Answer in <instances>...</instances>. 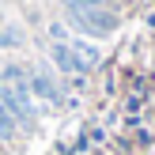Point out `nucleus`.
<instances>
[{"mask_svg": "<svg viewBox=\"0 0 155 155\" xmlns=\"http://www.w3.org/2000/svg\"><path fill=\"white\" fill-rule=\"evenodd\" d=\"M27 91H30V95H38V98H45V102H61V91L53 87V80H49V76H42V72L27 76Z\"/></svg>", "mask_w": 155, "mask_h": 155, "instance_id": "nucleus-3", "label": "nucleus"}, {"mask_svg": "<svg viewBox=\"0 0 155 155\" xmlns=\"http://www.w3.org/2000/svg\"><path fill=\"white\" fill-rule=\"evenodd\" d=\"M49 57L57 61V68H61L64 76H83V72H87L83 61L72 53V45H68V42H53V45H49Z\"/></svg>", "mask_w": 155, "mask_h": 155, "instance_id": "nucleus-2", "label": "nucleus"}, {"mask_svg": "<svg viewBox=\"0 0 155 155\" xmlns=\"http://www.w3.org/2000/svg\"><path fill=\"white\" fill-rule=\"evenodd\" d=\"M68 23L76 30H83V34H110L117 27L114 12L102 4H68Z\"/></svg>", "mask_w": 155, "mask_h": 155, "instance_id": "nucleus-1", "label": "nucleus"}, {"mask_svg": "<svg viewBox=\"0 0 155 155\" xmlns=\"http://www.w3.org/2000/svg\"><path fill=\"white\" fill-rule=\"evenodd\" d=\"M68 45H72V53L83 61V68H95L98 64V49L91 42H83V38H68Z\"/></svg>", "mask_w": 155, "mask_h": 155, "instance_id": "nucleus-4", "label": "nucleus"}]
</instances>
